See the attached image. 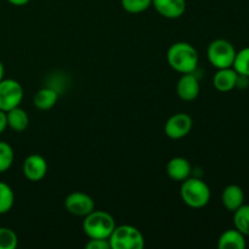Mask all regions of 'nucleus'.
<instances>
[{
    "instance_id": "obj_1",
    "label": "nucleus",
    "mask_w": 249,
    "mask_h": 249,
    "mask_svg": "<svg viewBox=\"0 0 249 249\" xmlns=\"http://www.w3.org/2000/svg\"><path fill=\"white\" fill-rule=\"evenodd\" d=\"M168 65L177 72L194 73L198 65V53L189 43L178 41L174 43L167 53Z\"/></svg>"
},
{
    "instance_id": "obj_2",
    "label": "nucleus",
    "mask_w": 249,
    "mask_h": 249,
    "mask_svg": "<svg viewBox=\"0 0 249 249\" xmlns=\"http://www.w3.org/2000/svg\"><path fill=\"white\" fill-rule=\"evenodd\" d=\"M84 218L83 230L89 238L108 240L117 226L113 216L104 211H95L94 209Z\"/></svg>"
},
{
    "instance_id": "obj_3",
    "label": "nucleus",
    "mask_w": 249,
    "mask_h": 249,
    "mask_svg": "<svg viewBox=\"0 0 249 249\" xmlns=\"http://www.w3.org/2000/svg\"><path fill=\"white\" fill-rule=\"evenodd\" d=\"M180 195L182 201L191 208H203L211 201V189L198 178H187L184 180Z\"/></svg>"
},
{
    "instance_id": "obj_4",
    "label": "nucleus",
    "mask_w": 249,
    "mask_h": 249,
    "mask_svg": "<svg viewBox=\"0 0 249 249\" xmlns=\"http://www.w3.org/2000/svg\"><path fill=\"white\" fill-rule=\"evenodd\" d=\"M111 249H142L145 238L141 231L131 225L116 226L108 238Z\"/></svg>"
},
{
    "instance_id": "obj_5",
    "label": "nucleus",
    "mask_w": 249,
    "mask_h": 249,
    "mask_svg": "<svg viewBox=\"0 0 249 249\" xmlns=\"http://www.w3.org/2000/svg\"><path fill=\"white\" fill-rule=\"evenodd\" d=\"M236 49L226 39H215L212 41L207 49V57L209 62L215 68L232 67L236 56Z\"/></svg>"
},
{
    "instance_id": "obj_6",
    "label": "nucleus",
    "mask_w": 249,
    "mask_h": 249,
    "mask_svg": "<svg viewBox=\"0 0 249 249\" xmlns=\"http://www.w3.org/2000/svg\"><path fill=\"white\" fill-rule=\"evenodd\" d=\"M23 100V88L15 79H2L0 82V109L10 111L19 106Z\"/></svg>"
},
{
    "instance_id": "obj_7",
    "label": "nucleus",
    "mask_w": 249,
    "mask_h": 249,
    "mask_svg": "<svg viewBox=\"0 0 249 249\" xmlns=\"http://www.w3.org/2000/svg\"><path fill=\"white\" fill-rule=\"evenodd\" d=\"M194 126V121L187 113H177L170 117L164 125V133L173 140H179L189 135Z\"/></svg>"
},
{
    "instance_id": "obj_8",
    "label": "nucleus",
    "mask_w": 249,
    "mask_h": 249,
    "mask_svg": "<svg viewBox=\"0 0 249 249\" xmlns=\"http://www.w3.org/2000/svg\"><path fill=\"white\" fill-rule=\"evenodd\" d=\"M65 207L75 216H87L95 209L94 199L84 192L75 191L68 195L65 199Z\"/></svg>"
},
{
    "instance_id": "obj_9",
    "label": "nucleus",
    "mask_w": 249,
    "mask_h": 249,
    "mask_svg": "<svg viewBox=\"0 0 249 249\" xmlns=\"http://www.w3.org/2000/svg\"><path fill=\"white\" fill-rule=\"evenodd\" d=\"M23 175L32 182H38L48 173V162L39 155H31L23 162Z\"/></svg>"
},
{
    "instance_id": "obj_10",
    "label": "nucleus",
    "mask_w": 249,
    "mask_h": 249,
    "mask_svg": "<svg viewBox=\"0 0 249 249\" xmlns=\"http://www.w3.org/2000/svg\"><path fill=\"white\" fill-rule=\"evenodd\" d=\"M201 87L194 73H185L180 77L177 85V94L184 101H194L198 97Z\"/></svg>"
},
{
    "instance_id": "obj_11",
    "label": "nucleus",
    "mask_w": 249,
    "mask_h": 249,
    "mask_svg": "<svg viewBox=\"0 0 249 249\" xmlns=\"http://www.w3.org/2000/svg\"><path fill=\"white\" fill-rule=\"evenodd\" d=\"M156 11L165 18H179L185 14L186 0H152Z\"/></svg>"
},
{
    "instance_id": "obj_12",
    "label": "nucleus",
    "mask_w": 249,
    "mask_h": 249,
    "mask_svg": "<svg viewBox=\"0 0 249 249\" xmlns=\"http://www.w3.org/2000/svg\"><path fill=\"white\" fill-rule=\"evenodd\" d=\"M191 164L184 157H174L168 162L167 174L175 181H184L191 175Z\"/></svg>"
},
{
    "instance_id": "obj_13",
    "label": "nucleus",
    "mask_w": 249,
    "mask_h": 249,
    "mask_svg": "<svg viewBox=\"0 0 249 249\" xmlns=\"http://www.w3.org/2000/svg\"><path fill=\"white\" fill-rule=\"evenodd\" d=\"M238 73L232 67L220 68L214 74L213 84L216 90L221 92L231 91L236 88V80H237Z\"/></svg>"
},
{
    "instance_id": "obj_14",
    "label": "nucleus",
    "mask_w": 249,
    "mask_h": 249,
    "mask_svg": "<svg viewBox=\"0 0 249 249\" xmlns=\"http://www.w3.org/2000/svg\"><path fill=\"white\" fill-rule=\"evenodd\" d=\"M221 202L229 212L233 213L236 209L245 204V192L238 185H229L224 189L223 195H221Z\"/></svg>"
},
{
    "instance_id": "obj_15",
    "label": "nucleus",
    "mask_w": 249,
    "mask_h": 249,
    "mask_svg": "<svg viewBox=\"0 0 249 249\" xmlns=\"http://www.w3.org/2000/svg\"><path fill=\"white\" fill-rule=\"evenodd\" d=\"M246 246V236L237 229L226 230L218 240L219 249H245Z\"/></svg>"
},
{
    "instance_id": "obj_16",
    "label": "nucleus",
    "mask_w": 249,
    "mask_h": 249,
    "mask_svg": "<svg viewBox=\"0 0 249 249\" xmlns=\"http://www.w3.org/2000/svg\"><path fill=\"white\" fill-rule=\"evenodd\" d=\"M58 100V92L53 88H43L33 97L34 106L41 111L53 108Z\"/></svg>"
},
{
    "instance_id": "obj_17",
    "label": "nucleus",
    "mask_w": 249,
    "mask_h": 249,
    "mask_svg": "<svg viewBox=\"0 0 249 249\" xmlns=\"http://www.w3.org/2000/svg\"><path fill=\"white\" fill-rule=\"evenodd\" d=\"M6 118H7V126H10L12 130L17 131V133H21V131L26 130L27 126H28L29 124L28 114H27L26 111L22 109L19 106L7 111Z\"/></svg>"
},
{
    "instance_id": "obj_18",
    "label": "nucleus",
    "mask_w": 249,
    "mask_h": 249,
    "mask_svg": "<svg viewBox=\"0 0 249 249\" xmlns=\"http://www.w3.org/2000/svg\"><path fill=\"white\" fill-rule=\"evenodd\" d=\"M233 224L235 229L245 236H249V204H242L233 212Z\"/></svg>"
},
{
    "instance_id": "obj_19",
    "label": "nucleus",
    "mask_w": 249,
    "mask_h": 249,
    "mask_svg": "<svg viewBox=\"0 0 249 249\" xmlns=\"http://www.w3.org/2000/svg\"><path fill=\"white\" fill-rule=\"evenodd\" d=\"M15 202V195L11 187L0 181V215L11 211Z\"/></svg>"
},
{
    "instance_id": "obj_20",
    "label": "nucleus",
    "mask_w": 249,
    "mask_h": 249,
    "mask_svg": "<svg viewBox=\"0 0 249 249\" xmlns=\"http://www.w3.org/2000/svg\"><path fill=\"white\" fill-rule=\"evenodd\" d=\"M232 68L238 74L249 77V46L236 53Z\"/></svg>"
},
{
    "instance_id": "obj_21",
    "label": "nucleus",
    "mask_w": 249,
    "mask_h": 249,
    "mask_svg": "<svg viewBox=\"0 0 249 249\" xmlns=\"http://www.w3.org/2000/svg\"><path fill=\"white\" fill-rule=\"evenodd\" d=\"M14 150L5 141H0V173H4L11 168L14 163Z\"/></svg>"
},
{
    "instance_id": "obj_22",
    "label": "nucleus",
    "mask_w": 249,
    "mask_h": 249,
    "mask_svg": "<svg viewBox=\"0 0 249 249\" xmlns=\"http://www.w3.org/2000/svg\"><path fill=\"white\" fill-rule=\"evenodd\" d=\"M121 4L129 14H140L152 5V0H121Z\"/></svg>"
},
{
    "instance_id": "obj_23",
    "label": "nucleus",
    "mask_w": 249,
    "mask_h": 249,
    "mask_svg": "<svg viewBox=\"0 0 249 249\" xmlns=\"http://www.w3.org/2000/svg\"><path fill=\"white\" fill-rule=\"evenodd\" d=\"M18 245V237L14 230L0 228V249H15Z\"/></svg>"
},
{
    "instance_id": "obj_24",
    "label": "nucleus",
    "mask_w": 249,
    "mask_h": 249,
    "mask_svg": "<svg viewBox=\"0 0 249 249\" xmlns=\"http://www.w3.org/2000/svg\"><path fill=\"white\" fill-rule=\"evenodd\" d=\"M87 249H111L108 240H101V238H90L89 242L85 245Z\"/></svg>"
},
{
    "instance_id": "obj_25",
    "label": "nucleus",
    "mask_w": 249,
    "mask_h": 249,
    "mask_svg": "<svg viewBox=\"0 0 249 249\" xmlns=\"http://www.w3.org/2000/svg\"><path fill=\"white\" fill-rule=\"evenodd\" d=\"M248 87H249V77L238 74L237 80H236V88H238V89H247Z\"/></svg>"
},
{
    "instance_id": "obj_26",
    "label": "nucleus",
    "mask_w": 249,
    "mask_h": 249,
    "mask_svg": "<svg viewBox=\"0 0 249 249\" xmlns=\"http://www.w3.org/2000/svg\"><path fill=\"white\" fill-rule=\"evenodd\" d=\"M7 128V118H6V112L0 109V134Z\"/></svg>"
},
{
    "instance_id": "obj_27",
    "label": "nucleus",
    "mask_w": 249,
    "mask_h": 249,
    "mask_svg": "<svg viewBox=\"0 0 249 249\" xmlns=\"http://www.w3.org/2000/svg\"><path fill=\"white\" fill-rule=\"evenodd\" d=\"M7 1H9L10 4L15 5V6H23V5L28 4L31 0H7Z\"/></svg>"
},
{
    "instance_id": "obj_28",
    "label": "nucleus",
    "mask_w": 249,
    "mask_h": 249,
    "mask_svg": "<svg viewBox=\"0 0 249 249\" xmlns=\"http://www.w3.org/2000/svg\"><path fill=\"white\" fill-rule=\"evenodd\" d=\"M4 73H5L4 65H2V62H1V61H0V82H1V80L4 79Z\"/></svg>"
}]
</instances>
